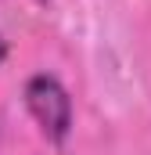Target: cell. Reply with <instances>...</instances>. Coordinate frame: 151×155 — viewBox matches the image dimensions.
<instances>
[{
  "instance_id": "2",
  "label": "cell",
  "mask_w": 151,
  "mask_h": 155,
  "mask_svg": "<svg viewBox=\"0 0 151 155\" xmlns=\"http://www.w3.org/2000/svg\"><path fill=\"white\" fill-rule=\"evenodd\" d=\"M4 54H7V43H4V36H0V61H4Z\"/></svg>"
},
{
  "instance_id": "1",
  "label": "cell",
  "mask_w": 151,
  "mask_h": 155,
  "mask_svg": "<svg viewBox=\"0 0 151 155\" xmlns=\"http://www.w3.org/2000/svg\"><path fill=\"white\" fill-rule=\"evenodd\" d=\"M25 105L50 141H65L72 126V101L54 76H33L25 83Z\"/></svg>"
}]
</instances>
